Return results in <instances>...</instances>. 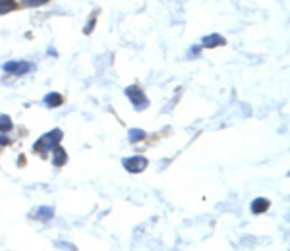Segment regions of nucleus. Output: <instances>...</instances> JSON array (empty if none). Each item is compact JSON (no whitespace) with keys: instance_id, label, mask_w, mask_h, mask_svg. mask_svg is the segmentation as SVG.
<instances>
[{"instance_id":"ddd939ff","label":"nucleus","mask_w":290,"mask_h":251,"mask_svg":"<svg viewBox=\"0 0 290 251\" xmlns=\"http://www.w3.org/2000/svg\"><path fill=\"white\" fill-rule=\"evenodd\" d=\"M47 2H49V0H23V4H25V6H35V8H37V6H43V4H47Z\"/></svg>"},{"instance_id":"9b49d317","label":"nucleus","mask_w":290,"mask_h":251,"mask_svg":"<svg viewBox=\"0 0 290 251\" xmlns=\"http://www.w3.org/2000/svg\"><path fill=\"white\" fill-rule=\"evenodd\" d=\"M12 126H14V124H12L10 116L2 114V116H0V131H2V133H8V131L12 130Z\"/></svg>"},{"instance_id":"f257e3e1","label":"nucleus","mask_w":290,"mask_h":251,"mask_svg":"<svg viewBox=\"0 0 290 251\" xmlns=\"http://www.w3.org/2000/svg\"><path fill=\"white\" fill-rule=\"evenodd\" d=\"M62 130H53L49 131V133H45L43 137H39V141L33 145V149L37 151V153H49V151H53L54 147L58 145V143L62 141Z\"/></svg>"},{"instance_id":"9d476101","label":"nucleus","mask_w":290,"mask_h":251,"mask_svg":"<svg viewBox=\"0 0 290 251\" xmlns=\"http://www.w3.org/2000/svg\"><path fill=\"white\" fill-rule=\"evenodd\" d=\"M128 139L130 143H140L145 139V131L143 130H130L128 131Z\"/></svg>"},{"instance_id":"7ed1b4c3","label":"nucleus","mask_w":290,"mask_h":251,"mask_svg":"<svg viewBox=\"0 0 290 251\" xmlns=\"http://www.w3.org/2000/svg\"><path fill=\"white\" fill-rule=\"evenodd\" d=\"M147 159L145 157H130V159H124L122 161V166L128 170V172H132V174H140V172H143L145 168H147Z\"/></svg>"},{"instance_id":"f8f14e48","label":"nucleus","mask_w":290,"mask_h":251,"mask_svg":"<svg viewBox=\"0 0 290 251\" xmlns=\"http://www.w3.org/2000/svg\"><path fill=\"white\" fill-rule=\"evenodd\" d=\"M16 8V2L14 0H0V16L2 14H8Z\"/></svg>"},{"instance_id":"6e6552de","label":"nucleus","mask_w":290,"mask_h":251,"mask_svg":"<svg viewBox=\"0 0 290 251\" xmlns=\"http://www.w3.org/2000/svg\"><path fill=\"white\" fill-rule=\"evenodd\" d=\"M267 209H269L267 199H263V197L254 199V203H252V213H254V215H261V213H265Z\"/></svg>"},{"instance_id":"0eeeda50","label":"nucleus","mask_w":290,"mask_h":251,"mask_svg":"<svg viewBox=\"0 0 290 251\" xmlns=\"http://www.w3.org/2000/svg\"><path fill=\"white\" fill-rule=\"evenodd\" d=\"M66 161H68L66 151L60 147V145H56L53 149V164L54 166H62V164H66Z\"/></svg>"},{"instance_id":"dca6fc26","label":"nucleus","mask_w":290,"mask_h":251,"mask_svg":"<svg viewBox=\"0 0 290 251\" xmlns=\"http://www.w3.org/2000/svg\"><path fill=\"white\" fill-rule=\"evenodd\" d=\"M6 143H8V137L2 133V135H0V145H6Z\"/></svg>"},{"instance_id":"2eb2a0df","label":"nucleus","mask_w":290,"mask_h":251,"mask_svg":"<svg viewBox=\"0 0 290 251\" xmlns=\"http://www.w3.org/2000/svg\"><path fill=\"white\" fill-rule=\"evenodd\" d=\"M56 247H68V249H75V245H72V243H62V241H58V243H56Z\"/></svg>"},{"instance_id":"39448f33","label":"nucleus","mask_w":290,"mask_h":251,"mask_svg":"<svg viewBox=\"0 0 290 251\" xmlns=\"http://www.w3.org/2000/svg\"><path fill=\"white\" fill-rule=\"evenodd\" d=\"M223 44H226L225 37H221L219 33H211V35L203 37V44H201V46H207V48H215V46H223Z\"/></svg>"},{"instance_id":"1a4fd4ad","label":"nucleus","mask_w":290,"mask_h":251,"mask_svg":"<svg viewBox=\"0 0 290 251\" xmlns=\"http://www.w3.org/2000/svg\"><path fill=\"white\" fill-rule=\"evenodd\" d=\"M53 215H54L53 207H41V209H37V211H35V215H33V217L43 219V220H49V219H53Z\"/></svg>"},{"instance_id":"20e7f679","label":"nucleus","mask_w":290,"mask_h":251,"mask_svg":"<svg viewBox=\"0 0 290 251\" xmlns=\"http://www.w3.org/2000/svg\"><path fill=\"white\" fill-rule=\"evenodd\" d=\"M31 70H33V64L22 62V60H12V62H6V64H4V72L14 74V76H23V74H27V72H31Z\"/></svg>"},{"instance_id":"4468645a","label":"nucleus","mask_w":290,"mask_h":251,"mask_svg":"<svg viewBox=\"0 0 290 251\" xmlns=\"http://www.w3.org/2000/svg\"><path fill=\"white\" fill-rule=\"evenodd\" d=\"M95 20H97V12H93L91 14V20H89V23H87V27H86V33L89 35V33L93 31V25H95Z\"/></svg>"},{"instance_id":"423d86ee","label":"nucleus","mask_w":290,"mask_h":251,"mask_svg":"<svg viewBox=\"0 0 290 251\" xmlns=\"http://www.w3.org/2000/svg\"><path fill=\"white\" fill-rule=\"evenodd\" d=\"M43 103L47 107H51V109H56V107H62L64 98H62L60 93H49V95H45Z\"/></svg>"},{"instance_id":"f03ea898","label":"nucleus","mask_w":290,"mask_h":251,"mask_svg":"<svg viewBox=\"0 0 290 251\" xmlns=\"http://www.w3.org/2000/svg\"><path fill=\"white\" fill-rule=\"evenodd\" d=\"M124 93H126V97L132 101V105L136 107V110H143L149 107V101L145 97V93H143L138 85H130V87L124 89Z\"/></svg>"}]
</instances>
